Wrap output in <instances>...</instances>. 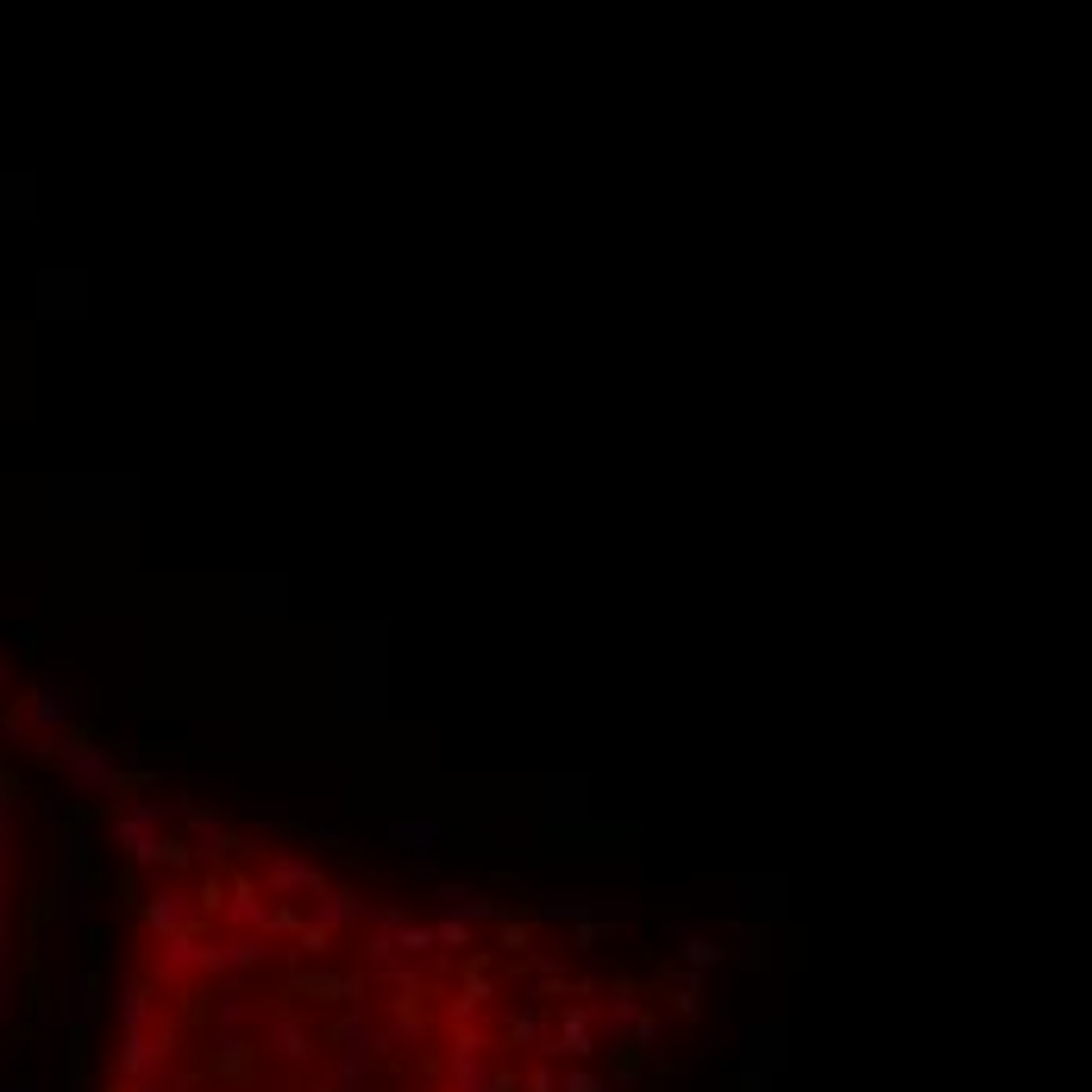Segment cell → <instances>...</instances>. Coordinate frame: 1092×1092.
Returning <instances> with one entry per match:
<instances>
[{
    "label": "cell",
    "instance_id": "6da1fadb",
    "mask_svg": "<svg viewBox=\"0 0 1092 1092\" xmlns=\"http://www.w3.org/2000/svg\"><path fill=\"white\" fill-rule=\"evenodd\" d=\"M88 1092H647L697 979L610 917L358 880L126 804Z\"/></svg>",
    "mask_w": 1092,
    "mask_h": 1092
},
{
    "label": "cell",
    "instance_id": "7a4b0ae2",
    "mask_svg": "<svg viewBox=\"0 0 1092 1092\" xmlns=\"http://www.w3.org/2000/svg\"><path fill=\"white\" fill-rule=\"evenodd\" d=\"M25 779L13 772V753L0 748V1005L13 999V942H19V917L32 898V822H25Z\"/></svg>",
    "mask_w": 1092,
    "mask_h": 1092
}]
</instances>
